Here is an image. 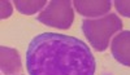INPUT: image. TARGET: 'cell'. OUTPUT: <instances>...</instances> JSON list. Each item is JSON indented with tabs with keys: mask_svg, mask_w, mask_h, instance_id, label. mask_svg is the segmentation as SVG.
Masks as SVG:
<instances>
[{
	"mask_svg": "<svg viewBox=\"0 0 130 75\" xmlns=\"http://www.w3.org/2000/svg\"><path fill=\"white\" fill-rule=\"evenodd\" d=\"M0 4H2V18H8L12 14V5H10L9 2H5V0H3Z\"/></svg>",
	"mask_w": 130,
	"mask_h": 75,
	"instance_id": "9c48e42d",
	"label": "cell"
},
{
	"mask_svg": "<svg viewBox=\"0 0 130 75\" xmlns=\"http://www.w3.org/2000/svg\"><path fill=\"white\" fill-rule=\"evenodd\" d=\"M29 75H95L96 62L81 39L57 33H42L26 49Z\"/></svg>",
	"mask_w": 130,
	"mask_h": 75,
	"instance_id": "6da1fadb",
	"label": "cell"
},
{
	"mask_svg": "<svg viewBox=\"0 0 130 75\" xmlns=\"http://www.w3.org/2000/svg\"><path fill=\"white\" fill-rule=\"evenodd\" d=\"M115 7L117 12L125 17H130V0H116Z\"/></svg>",
	"mask_w": 130,
	"mask_h": 75,
	"instance_id": "ba28073f",
	"label": "cell"
},
{
	"mask_svg": "<svg viewBox=\"0 0 130 75\" xmlns=\"http://www.w3.org/2000/svg\"><path fill=\"white\" fill-rule=\"evenodd\" d=\"M112 56L117 62L130 67V31L118 33L111 43Z\"/></svg>",
	"mask_w": 130,
	"mask_h": 75,
	"instance_id": "277c9868",
	"label": "cell"
},
{
	"mask_svg": "<svg viewBox=\"0 0 130 75\" xmlns=\"http://www.w3.org/2000/svg\"><path fill=\"white\" fill-rule=\"evenodd\" d=\"M0 67L4 75H14L22 70V63H21L20 53L14 48L9 47H0Z\"/></svg>",
	"mask_w": 130,
	"mask_h": 75,
	"instance_id": "8992f818",
	"label": "cell"
},
{
	"mask_svg": "<svg viewBox=\"0 0 130 75\" xmlns=\"http://www.w3.org/2000/svg\"><path fill=\"white\" fill-rule=\"evenodd\" d=\"M46 4H47L46 0H32V2H27V0H16L14 2L17 10L22 14H34L38 10H40Z\"/></svg>",
	"mask_w": 130,
	"mask_h": 75,
	"instance_id": "52a82bcc",
	"label": "cell"
},
{
	"mask_svg": "<svg viewBox=\"0 0 130 75\" xmlns=\"http://www.w3.org/2000/svg\"><path fill=\"white\" fill-rule=\"evenodd\" d=\"M74 7L77 12L83 17L99 18L100 16L109 12L112 3L109 0H75Z\"/></svg>",
	"mask_w": 130,
	"mask_h": 75,
	"instance_id": "5b68a950",
	"label": "cell"
},
{
	"mask_svg": "<svg viewBox=\"0 0 130 75\" xmlns=\"http://www.w3.org/2000/svg\"><path fill=\"white\" fill-rule=\"evenodd\" d=\"M37 19L47 26L67 30L74 19L72 3L69 0H52L38 14Z\"/></svg>",
	"mask_w": 130,
	"mask_h": 75,
	"instance_id": "3957f363",
	"label": "cell"
},
{
	"mask_svg": "<svg viewBox=\"0 0 130 75\" xmlns=\"http://www.w3.org/2000/svg\"><path fill=\"white\" fill-rule=\"evenodd\" d=\"M122 29V21L117 14L109 13L100 18H89L82 22V31L92 48L103 52L109 45V39L113 34Z\"/></svg>",
	"mask_w": 130,
	"mask_h": 75,
	"instance_id": "7a4b0ae2",
	"label": "cell"
}]
</instances>
